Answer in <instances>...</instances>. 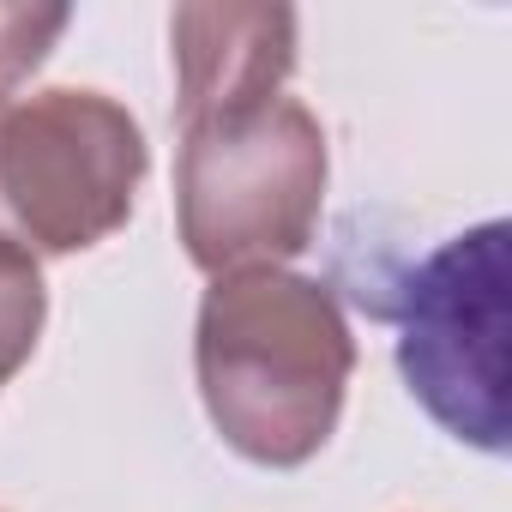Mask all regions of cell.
Returning <instances> with one entry per match:
<instances>
[{"instance_id": "cell-2", "label": "cell", "mask_w": 512, "mask_h": 512, "mask_svg": "<svg viewBox=\"0 0 512 512\" xmlns=\"http://www.w3.org/2000/svg\"><path fill=\"white\" fill-rule=\"evenodd\" d=\"M326 175V127L296 97L181 127L175 229L187 260L205 278L290 266L314 247Z\"/></svg>"}, {"instance_id": "cell-3", "label": "cell", "mask_w": 512, "mask_h": 512, "mask_svg": "<svg viewBox=\"0 0 512 512\" xmlns=\"http://www.w3.org/2000/svg\"><path fill=\"white\" fill-rule=\"evenodd\" d=\"M151 169L127 103L85 85L0 97V247L67 260L127 229Z\"/></svg>"}, {"instance_id": "cell-6", "label": "cell", "mask_w": 512, "mask_h": 512, "mask_svg": "<svg viewBox=\"0 0 512 512\" xmlns=\"http://www.w3.org/2000/svg\"><path fill=\"white\" fill-rule=\"evenodd\" d=\"M43 326H49L43 266L13 253V247H0V392H7V380L37 356Z\"/></svg>"}, {"instance_id": "cell-1", "label": "cell", "mask_w": 512, "mask_h": 512, "mask_svg": "<svg viewBox=\"0 0 512 512\" xmlns=\"http://www.w3.org/2000/svg\"><path fill=\"white\" fill-rule=\"evenodd\" d=\"M193 374L217 440L260 464L302 470L338 434L356 338L332 284L260 266L211 278L193 326Z\"/></svg>"}, {"instance_id": "cell-5", "label": "cell", "mask_w": 512, "mask_h": 512, "mask_svg": "<svg viewBox=\"0 0 512 512\" xmlns=\"http://www.w3.org/2000/svg\"><path fill=\"white\" fill-rule=\"evenodd\" d=\"M175 127L260 109L284 97L296 73V13L290 7H175Z\"/></svg>"}, {"instance_id": "cell-4", "label": "cell", "mask_w": 512, "mask_h": 512, "mask_svg": "<svg viewBox=\"0 0 512 512\" xmlns=\"http://www.w3.org/2000/svg\"><path fill=\"white\" fill-rule=\"evenodd\" d=\"M512 229L500 217L440 241L398 296V374L464 446L506 452L512 434Z\"/></svg>"}, {"instance_id": "cell-7", "label": "cell", "mask_w": 512, "mask_h": 512, "mask_svg": "<svg viewBox=\"0 0 512 512\" xmlns=\"http://www.w3.org/2000/svg\"><path fill=\"white\" fill-rule=\"evenodd\" d=\"M73 25V7H0V97H19V85L49 61L55 37Z\"/></svg>"}]
</instances>
